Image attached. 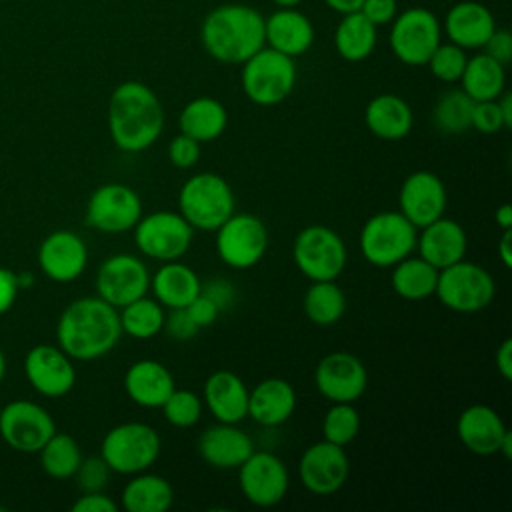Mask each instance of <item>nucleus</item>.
Here are the masks:
<instances>
[{
	"label": "nucleus",
	"mask_w": 512,
	"mask_h": 512,
	"mask_svg": "<svg viewBox=\"0 0 512 512\" xmlns=\"http://www.w3.org/2000/svg\"><path fill=\"white\" fill-rule=\"evenodd\" d=\"M120 338L118 308L100 296L72 300L56 322V342L72 360H98L110 354Z\"/></svg>",
	"instance_id": "nucleus-1"
},
{
	"label": "nucleus",
	"mask_w": 512,
	"mask_h": 512,
	"mask_svg": "<svg viewBox=\"0 0 512 512\" xmlns=\"http://www.w3.org/2000/svg\"><path fill=\"white\" fill-rule=\"evenodd\" d=\"M108 132L114 146L138 154L156 144L164 130V108L158 94L140 80L120 82L108 100Z\"/></svg>",
	"instance_id": "nucleus-2"
},
{
	"label": "nucleus",
	"mask_w": 512,
	"mask_h": 512,
	"mask_svg": "<svg viewBox=\"0 0 512 512\" xmlns=\"http://www.w3.org/2000/svg\"><path fill=\"white\" fill-rule=\"evenodd\" d=\"M200 42L210 58L242 64L264 44V16L248 4H220L200 24Z\"/></svg>",
	"instance_id": "nucleus-3"
},
{
	"label": "nucleus",
	"mask_w": 512,
	"mask_h": 512,
	"mask_svg": "<svg viewBox=\"0 0 512 512\" xmlns=\"http://www.w3.org/2000/svg\"><path fill=\"white\" fill-rule=\"evenodd\" d=\"M418 228L400 212L372 214L360 228L358 248L362 258L376 268H392L416 250Z\"/></svg>",
	"instance_id": "nucleus-4"
},
{
	"label": "nucleus",
	"mask_w": 512,
	"mask_h": 512,
	"mask_svg": "<svg viewBox=\"0 0 512 512\" xmlns=\"http://www.w3.org/2000/svg\"><path fill=\"white\" fill-rule=\"evenodd\" d=\"M234 208L236 196L216 172H198L178 190V212L194 230L214 232Z\"/></svg>",
	"instance_id": "nucleus-5"
},
{
	"label": "nucleus",
	"mask_w": 512,
	"mask_h": 512,
	"mask_svg": "<svg viewBox=\"0 0 512 512\" xmlns=\"http://www.w3.org/2000/svg\"><path fill=\"white\" fill-rule=\"evenodd\" d=\"M296 62L294 58L262 46L246 62H242L240 86L244 96L256 106L282 104L296 86Z\"/></svg>",
	"instance_id": "nucleus-6"
},
{
	"label": "nucleus",
	"mask_w": 512,
	"mask_h": 512,
	"mask_svg": "<svg viewBox=\"0 0 512 512\" xmlns=\"http://www.w3.org/2000/svg\"><path fill=\"white\" fill-rule=\"evenodd\" d=\"M160 448V434L150 424L122 422L104 434L100 456L112 472L132 476L148 470L158 460Z\"/></svg>",
	"instance_id": "nucleus-7"
},
{
	"label": "nucleus",
	"mask_w": 512,
	"mask_h": 512,
	"mask_svg": "<svg viewBox=\"0 0 512 512\" xmlns=\"http://www.w3.org/2000/svg\"><path fill=\"white\" fill-rule=\"evenodd\" d=\"M434 296L452 312L474 314L492 304L496 282L484 266L462 258L438 270Z\"/></svg>",
	"instance_id": "nucleus-8"
},
{
	"label": "nucleus",
	"mask_w": 512,
	"mask_h": 512,
	"mask_svg": "<svg viewBox=\"0 0 512 512\" xmlns=\"http://www.w3.org/2000/svg\"><path fill=\"white\" fill-rule=\"evenodd\" d=\"M292 258L302 276L310 282L336 280L348 260L342 236L324 224L304 226L292 244Z\"/></svg>",
	"instance_id": "nucleus-9"
},
{
	"label": "nucleus",
	"mask_w": 512,
	"mask_h": 512,
	"mask_svg": "<svg viewBox=\"0 0 512 512\" xmlns=\"http://www.w3.org/2000/svg\"><path fill=\"white\" fill-rule=\"evenodd\" d=\"M442 42L438 16L424 6H410L390 22L388 44L396 60L406 66H426L428 58Z\"/></svg>",
	"instance_id": "nucleus-10"
},
{
	"label": "nucleus",
	"mask_w": 512,
	"mask_h": 512,
	"mask_svg": "<svg viewBox=\"0 0 512 512\" xmlns=\"http://www.w3.org/2000/svg\"><path fill=\"white\" fill-rule=\"evenodd\" d=\"M214 232L216 254L228 268L248 270L268 250V228L256 214L232 212Z\"/></svg>",
	"instance_id": "nucleus-11"
},
{
	"label": "nucleus",
	"mask_w": 512,
	"mask_h": 512,
	"mask_svg": "<svg viewBox=\"0 0 512 512\" xmlns=\"http://www.w3.org/2000/svg\"><path fill=\"white\" fill-rule=\"evenodd\" d=\"M132 232L140 254L158 262L180 260L190 250L194 238V228L180 212L172 210L142 214Z\"/></svg>",
	"instance_id": "nucleus-12"
},
{
	"label": "nucleus",
	"mask_w": 512,
	"mask_h": 512,
	"mask_svg": "<svg viewBox=\"0 0 512 512\" xmlns=\"http://www.w3.org/2000/svg\"><path fill=\"white\" fill-rule=\"evenodd\" d=\"M144 214L140 194L122 182L98 186L86 202V224L104 234H122Z\"/></svg>",
	"instance_id": "nucleus-13"
},
{
	"label": "nucleus",
	"mask_w": 512,
	"mask_h": 512,
	"mask_svg": "<svg viewBox=\"0 0 512 512\" xmlns=\"http://www.w3.org/2000/svg\"><path fill=\"white\" fill-rule=\"evenodd\" d=\"M236 470L242 496L258 508H272L288 494V468L270 450H254Z\"/></svg>",
	"instance_id": "nucleus-14"
},
{
	"label": "nucleus",
	"mask_w": 512,
	"mask_h": 512,
	"mask_svg": "<svg viewBox=\"0 0 512 512\" xmlns=\"http://www.w3.org/2000/svg\"><path fill=\"white\" fill-rule=\"evenodd\" d=\"M54 432L52 414L38 402L12 400L0 410V436L16 452L38 454Z\"/></svg>",
	"instance_id": "nucleus-15"
},
{
	"label": "nucleus",
	"mask_w": 512,
	"mask_h": 512,
	"mask_svg": "<svg viewBox=\"0 0 512 512\" xmlns=\"http://www.w3.org/2000/svg\"><path fill=\"white\" fill-rule=\"evenodd\" d=\"M96 296L122 308L150 290V272L140 256L118 252L102 260L96 278Z\"/></svg>",
	"instance_id": "nucleus-16"
},
{
	"label": "nucleus",
	"mask_w": 512,
	"mask_h": 512,
	"mask_svg": "<svg viewBox=\"0 0 512 512\" xmlns=\"http://www.w3.org/2000/svg\"><path fill=\"white\" fill-rule=\"evenodd\" d=\"M350 476V460L344 446L320 440L310 444L298 460L302 486L316 496L336 494Z\"/></svg>",
	"instance_id": "nucleus-17"
},
{
	"label": "nucleus",
	"mask_w": 512,
	"mask_h": 512,
	"mask_svg": "<svg viewBox=\"0 0 512 512\" xmlns=\"http://www.w3.org/2000/svg\"><path fill=\"white\" fill-rule=\"evenodd\" d=\"M314 384L328 402H356L368 388V372L358 356L338 350L320 358Z\"/></svg>",
	"instance_id": "nucleus-18"
},
{
	"label": "nucleus",
	"mask_w": 512,
	"mask_h": 512,
	"mask_svg": "<svg viewBox=\"0 0 512 512\" xmlns=\"http://www.w3.org/2000/svg\"><path fill=\"white\" fill-rule=\"evenodd\" d=\"M24 374L28 384L46 398H62L76 384L72 358L56 344H36L26 352Z\"/></svg>",
	"instance_id": "nucleus-19"
},
{
	"label": "nucleus",
	"mask_w": 512,
	"mask_h": 512,
	"mask_svg": "<svg viewBox=\"0 0 512 512\" xmlns=\"http://www.w3.org/2000/svg\"><path fill=\"white\" fill-rule=\"evenodd\" d=\"M448 192L442 178L430 170L408 174L398 192L400 212L420 230L422 226L444 216Z\"/></svg>",
	"instance_id": "nucleus-20"
},
{
	"label": "nucleus",
	"mask_w": 512,
	"mask_h": 512,
	"mask_svg": "<svg viewBox=\"0 0 512 512\" xmlns=\"http://www.w3.org/2000/svg\"><path fill=\"white\" fill-rule=\"evenodd\" d=\"M38 266L54 282H74L88 266V246L72 230H54L38 246Z\"/></svg>",
	"instance_id": "nucleus-21"
},
{
	"label": "nucleus",
	"mask_w": 512,
	"mask_h": 512,
	"mask_svg": "<svg viewBox=\"0 0 512 512\" xmlns=\"http://www.w3.org/2000/svg\"><path fill=\"white\" fill-rule=\"evenodd\" d=\"M196 450L208 466L218 470H234L256 448L254 440L242 428H238V424L216 422L200 432Z\"/></svg>",
	"instance_id": "nucleus-22"
},
{
	"label": "nucleus",
	"mask_w": 512,
	"mask_h": 512,
	"mask_svg": "<svg viewBox=\"0 0 512 512\" xmlns=\"http://www.w3.org/2000/svg\"><path fill=\"white\" fill-rule=\"evenodd\" d=\"M440 24L448 42L464 50H478L494 32L496 18L486 4L476 0H462L448 8L444 22Z\"/></svg>",
	"instance_id": "nucleus-23"
},
{
	"label": "nucleus",
	"mask_w": 512,
	"mask_h": 512,
	"mask_svg": "<svg viewBox=\"0 0 512 512\" xmlns=\"http://www.w3.org/2000/svg\"><path fill=\"white\" fill-rule=\"evenodd\" d=\"M508 432L502 416L486 404L464 408L456 420V436L464 448L476 456L498 454L500 442Z\"/></svg>",
	"instance_id": "nucleus-24"
},
{
	"label": "nucleus",
	"mask_w": 512,
	"mask_h": 512,
	"mask_svg": "<svg viewBox=\"0 0 512 512\" xmlns=\"http://www.w3.org/2000/svg\"><path fill=\"white\" fill-rule=\"evenodd\" d=\"M418 256L432 264L436 270H442L466 256L468 238L462 228L452 218H436L434 222L420 228L416 238Z\"/></svg>",
	"instance_id": "nucleus-25"
},
{
	"label": "nucleus",
	"mask_w": 512,
	"mask_h": 512,
	"mask_svg": "<svg viewBox=\"0 0 512 512\" xmlns=\"http://www.w3.org/2000/svg\"><path fill=\"white\" fill-rule=\"evenodd\" d=\"M312 20L292 8H278L264 18V44L290 58L306 54L314 44Z\"/></svg>",
	"instance_id": "nucleus-26"
},
{
	"label": "nucleus",
	"mask_w": 512,
	"mask_h": 512,
	"mask_svg": "<svg viewBox=\"0 0 512 512\" xmlns=\"http://www.w3.org/2000/svg\"><path fill=\"white\" fill-rule=\"evenodd\" d=\"M248 394L244 380L232 370H216L204 382L202 402L216 422L238 424L248 416Z\"/></svg>",
	"instance_id": "nucleus-27"
},
{
	"label": "nucleus",
	"mask_w": 512,
	"mask_h": 512,
	"mask_svg": "<svg viewBox=\"0 0 512 512\" xmlns=\"http://www.w3.org/2000/svg\"><path fill=\"white\" fill-rule=\"evenodd\" d=\"M174 388L176 382L172 372L152 358L136 360L124 374V390L140 408H160Z\"/></svg>",
	"instance_id": "nucleus-28"
},
{
	"label": "nucleus",
	"mask_w": 512,
	"mask_h": 512,
	"mask_svg": "<svg viewBox=\"0 0 512 512\" xmlns=\"http://www.w3.org/2000/svg\"><path fill=\"white\" fill-rule=\"evenodd\" d=\"M296 400L288 380L264 378L248 394V416L264 428H276L294 414Z\"/></svg>",
	"instance_id": "nucleus-29"
},
{
	"label": "nucleus",
	"mask_w": 512,
	"mask_h": 512,
	"mask_svg": "<svg viewBox=\"0 0 512 512\" xmlns=\"http://www.w3.org/2000/svg\"><path fill=\"white\" fill-rule=\"evenodd\" d=\"M366 128L380 140L396 142L410 134L414 126V114L410 104L398 94H378L364 110Z\"/></svg>",
	"instance_id": "nucleus-30"
},
{
	"label": "nucleus",
	"mask_w": 512,
	"mask_h": 512,
	"mask_svg": "<svg viewBox=\"0 0 512 512\" xmlns=\"http://www.w3.org/2000/svg\"><path fill=\"white\" fill-rule=\"evenodd\" d=\"M202 282L194 268L180 260L162 262V266L150 276V290L154 298L168 310L186 308L198 294Z\"/></svg>",
	"instance_id": "nucleus-31"
},
{
	"label": "nucleus",
	"mask_w": 512,
	"mask_h": 512,
	"mask_svg": "<svg viewBox=\"0 0 512 512\" xmlns=\"http://www.w3.org/2000/svg\"><path fill=\"white\" fill-rule=\"evenodd\" d=\"M180 132L196 142H212L220 138L228 126L226 106L212 96H196L184 104L178 116Z\"/></svg>",
	"instance_id": "nucleus-32"
},
{
	"label": "nucleus",
	"mask_w": 512,
	"mask_h": 512,
	"mask_svg": "<svg viewBox=\"0 0 512 512\" xmlns=\"http://www.w3.org/2000/svg\"><path fill=\"white\" fill-rule=\"evenodd\" d=\"M120 504L128 512H166L174 504V488L164 476L144 470L124 484Z\"/></svg>",
	"instance_id": "nucleus-33"
},
{
	"label": "nucleus",
	"mask_w": 512,
	"mask_h": 512,
	"mask_svg": "<svg viewBox=\"0 0 512 512\" xmlns=\"http://www.w3.org/2000/svg\"><path fill=\"white\" fill-rule=\"evenodd\" d=\"M458 82L474 102L496 100L506 90V66L486 52H478L466 60Z\"/></svg>",
	"instance_id": "nucleus-34"
},
{
	"label": "nucleus",
	"mask_w": 512,
	"mask_h": 512,
	"mask_svg": "<svg viewBox=\"0 0 512 512\" xmlns=\"http://www.w3.org/2000/svg\"><path fill=\"white\" fill-rule=\"evenodd\" d=\"M378 42V26H374L362 12L342 14L334 30V48L346 62L366 60Z\"/></svg>",
	"instance_id": "nucleus-35"
},
{
	"label": "nucleus",
	"mask_w": 512,
	"mask_h": 512,
	"mask_svg": "<svg viewBox=\"0 0 512 512\" xmlns=\"http://www.w3.org/2000/svg\"><path fill=\"white\" fill-rule=\"evenodd\" d=\"M438 270L420 256H406L392 266L390 286L404 300H426L434 296Z\"/></svg>",
	"instance_id": "nucleus-36"
},
{
	"label": "nucleus",
	"mask_w": 512,
	"mask_h": 512,
	"mask_svg": "<svg viewBox=\"0 0 512 512\" xmlns=\"http://www.w3.org/2000/svg\"><path fill=\"white\" fill-rule=\"evenodd\" d=\"M306 318L316 326H332L346 312V294L336 280H318L308 286L302 298Z\"/></svg>",
	"instance_id": "nucleus-37"
},
{
	"label": "nucleus",
	"mask_w": 512,
	"mask_h": 512,
	"mask_svg": "<svg viewBox=\"0 0 512 512\" xmlns=\"http://www.w3.org/2000/svg\"><path fill=\"white\" fill-rule=\"evenodd\" d=\"M118 316L122 334H128L134 340H150L162 332L166 312L156 298L140 296L118 308Z\"/></svg>",
	"instance_id": "nucleus-38"
},
{
	"label": "nucleus",
	"mask_w": 512,
	"mask_h": 512,
	"mask_svg": "<svg viewBox=\"0 0 512 512\" xmlns=\"http://www.w3.org/2000/svg\"><path fill=\"white\" fill-rule=\"evenodd\" d=\"M472 108L474 100L462 88H448L438 96L434 104V126L442 134H462L472 128Z\"/></svg>",
	"instance_id": "nucleus-39"
},
{
	"label": "nucleus",
	"mask_w": 512,
	"mask_h": 512,
	"mask_svg": "<svg viewBox=\"0 0 512 512\" xmlns=\"http://www.w3.org/2000/svg\"><path fill=\"white\" fill-rule=\"evenodd\" d=\"M42 470L54 480H68L74 476L82 462V450L78 442L64 432H54L48 442L38 450Z\"/></svg>",
	"instance_id": "nucleus-40"
},
{
	"label": "nucleus",
	"mask_w": 512,
	"mask_h": 512,
	"mask_svg": "<svg viewBox=\"0 0 512 512\" xmlns=\"http://www.w3.org/2000/svg\"><path fill=\"white\" fill-rule=\"evenodd\" d=\"M360 432V414L354 408V402H330L322 418V436L324 440L348 446Z\"/></svg>",
	"instance_id": "nucleus-41"
},
{
	"label": "nucleus",
	"mask_w": 512,
	"mask_h": 512,
	"mask_svg": "<svg viewBox=\"0 0 512 512\" xmlns=\"http://www.w3.org/2000/svg\"><path fill=\"white\" fill-rule=\"evenodd\" d=\"M160 408H162V414H164V418L170 426H174V428H192L202 418L204 402L192 390L174 388L172 394L164 400V404Z\"/></svg>",
	"instance_id": "nucleus-42"
},
{
	"label": "nucleus",
	"mask_w": 512,
	"mask_h": 512,
	"mask_svg": "<svg viewBox=\"0 0 512 512\" xmlns=\"http://www.w3.org/2000/svg\"><path fill=\"white\" fill-rule=\"evenodd\" d=\"M466 60H468V54L464 48H460L452 42H440L436 46V50L432 52V56L428 58L426 66L436 80L454 84L460 80Z\"/></svg>",
	"instance_id": "nucleus-43"
},
{
	"label": "nucleus",
	"mask_w": 512,
	"mask_h": 512,
	"mask_svg": "<svg viewBox=\"0 0 512 512\" xmlns=\"http://www.w3.org/2000/svg\"><path fill=\"white\" fill-rule=\"evenodd\" d=\"M112 470L104 462L102 456L82 458L72 478H76V486L80 492H102L108 486Z\"/></svg>",
	"instance_id": "nucleus-44"
},
{
	"label": "nucleus",
	"mask_w": 512,
	"mask_h": 512,
	"mask_svg": "<svg viewBox=\"0 0 512 512\" xmlns=\"http://www.w3.org/2000/svg\"><path fill=\"white\" fill-rule=\"evenodd\" d=\"M472 128L480 134H496L506 130L498 100H480L472 108Z\"/></svg>",
	"instance_id": "nucleus-45"
},
{
	"label": "nucleus",
	"mask_w": 512,
	"mask_h": 512,
	"mask_svg": "<svg viewBox=\"0 0 512 512\" xmlns=\"http://www.w3.org/2000/svg\"><path fill=\"white\" fill-rule=\"evenodd\" d=\"M198 158H200V142H196L194 138L180 132L170 140L168 160L172 166L180 170H188L198 162Z\"/></svg>",
	"instance_id": "nucleus-46"
},
{
	"label": "nucleus",
	"mask_w": 512,
	"mask_h": 512,
	"mask_svg": "<svg viewBox=\"0 0 512 512\" xmlns=\"http://www.w3.org/2000/svg\"><path fill=\"white\" fill-rule=\"evenodd\" d=\"M162 330L168 334V338H172L176 342L192 340L200 332V328L194 324V320L190 318L186 308L170 310L164 318V328Z\"/></svg>",
	"instance_id": "nucleus-47"
},
{
	"label": "nucleus",
	"mask_w": 512,
	"mask_h": 512,
	"mask_svg": "<svg viewBox=\"0 0 512 512\" xmlns=\"http://www.w3.org/2000/svg\"><path fill=\"white\" fill-rule=\"evenodd\" d=\"M200 292H202L206 298H210V300L218 306L220 312L232 308V304H234V300H236V288H234V284H232L230 280H224V278H212V280H208L206 284H202Z\"/></svg>",
	"instance_id": "nucleus-48"
},
{
	"label": "nucleus",
	"mask_w": 512,
	"mask_h": 512,
	"mask_svg": "<svg viewBox=\"0 0 512 512\" xmlns=\"http://www.w3.org/2000/svg\"><path fill=\"white\" fill-rule=\"evenodd\" d=\"M374 26H384L394 20L398 14V2L396 0H362L360 10Z\"/></svg>",
	"instance_id": "nucleus-49"
},
{
	"label": "nucleus",
	"mask_w": 512,
	"mask_h": 512,
	"mask_svg": "<svg viewBox=\"0 0 512 512\" xmlns=\"http://www.w3.org/2000/svg\"><path fill=\"white\" fill-rule=\"evenodd\" d=\"M482 50L500 64L508 66V62L512 60V34L506 28L496 26L486 44L482 46Z\"/></svg>",
	"instance_id": "nucleus-50"
},
{
	"label": "nucleus",
	"mask_w": 512,
	"mask_h": 512,
	"mask_svg": "<svg viewBox=\"0 0 512 512\" xmlns=\"http://www.w3.org/2000/svg\"><path fill=\"white\" fill-rule=\"evenodd\" d=\"M186 310H188L190 318L194 320V324H196L200 330L206 328V326H212V324L218 320V316L222 314V312L218 310V306H216L210 298H206L202 292L186 306Z\"/></svg>",
	"instance_id": "nucleus-51"
},
{
	"label": "nucleus",
	"mask_w": 512,
	"mask_h": 512,
	"mask_svg": "<svg viewBox=\"0 0 512 512\" xmlns=\"http://www.w3.org/2000/svg\"><path fill=\"white\" fill-rule=\"evenodd\" d=\"M118 504L102 492H82L72 504V512H118Z\"/></svg>",
	"instance_id": "nucleus-52"
},
{
	"label": "nucleus",
	"mask_w": 512,
	"mask_h": 512,
	"mask_svg": "<svg viewBox=\"0 0 512 512\" xmlns=\"http://www.w3.org/2000/svg\"><path fill=\"white\" fill-rule=\"evenodd\" d=\"M18 290H20L18 276L10 268L0 266V316L14 306L18 298Z\"/></svg>",
	"instance_id": "nucleus-53"
},
{
	"label": "nucleus",
	"mask_w": 512,
	"mask_h": 512,
	"mask_svg": "<svg viewBox=\"0 0 512 512\" xmlns=\"http://www.w3.org/2000/svg\"><path fill=\"white\" fill-rule=\"evenodd\" d=\"M494 362H496L498 374H500L506 382L512 380V340H510V338H504V340L500 342V346L496 348Z\"/></svg>",
	"instance_id": "nucleus-54"
},
{
	"label": "nucleus",
	"mask_w": 512,
	"mask_h": 512,
	"mask_svg": "<svg viewBox=\"0 0 512 512\" xmlns=\"http://www.w3.org/2000/svg\"><path fill=\"white\" fill-rule=\"evenodd\" d=\"M510 244H512V230H502V236L498 240V256L504 264V268H512V250H510Z\"/></svg>",
	"instance_id": "nucleus-55"
},
{
	"label": "nucleus",
	"mask_w": 512,
	"mask_h": 512,
	"mask_svg": "<svg viewBox=\"0 0 512 512\" xmlns=\"http://www.w3.org/2000/svg\"><path fill=\"white\" fill-rule=\"evenodd\" d=\"M332 12L336 14H350V12H358L362 0H322Z\"/></svg>",
	"instance_id": "nucleus-56"
},
{
	"label": "nucleus",
	"mask_w": 512,
	"mask_h": 512,
	"mask_svg": "<svg viewBox=\"0 0 512 512\" xmlns=\"http://www.w3.org/2000/svg\"><path fill=\"white\" fill-rule=\"evenodd\" d=\"M494 220L496 224L502 228V230H512V206L510 202H504L496 208V214H494Z\"/></svg>",
	"instance_id": "nucleus-57"
},
{
	"label": "nucleus",
	"mask_w": 512,
	"mask_h": 512,
	"mask_svg": "<svg viewBox=\"0 0 512 512\" xmlns=\"http://www.w3.org/2000/svg\"><path fill=\"white\" fill-rule=\"evenodd\" d=\"M498 454H502L506 460L512 458V432L508 430L500 442V448H498Z\"/></svg>",
	"instance_id": "nucleus-58"
},
{
	"label": "nucleus",
	"mask_w": 512,
	"mask_h": 512,
	"mask_svg": "<svg viewBox=\"0 0 512 512\" xmlns=\"http://www.w3.org/2000/svg\"><path fill=\"white\" fill-rule=\"evenodd\" d=\"M272 4H276L278 8H292V6H298L302 0H270Z\"/></svg>",
	"instance_id": "nucleus-59"
},
{
	"label": "nucleus",
	"mask_w": 512,
	"mask_h": 512,
	"mask_svg": "<svg viewBox=\"0 0 512 512\" xmlns=\"http://www.w3.org/2000/svg\"><path fill=\"white\" fill-rule=\"evenodd\" d=\"M4 374H6V358H4V352L0 348V382L4 380Z\"/></svg>",
	"instance_id": "nucleus-60"
},
{
	"label": "nucleus",
	"mask_w": 512,
	"mask_h": 512,
	"mask_svg": "<svg viewBox=\"0 0 512 512\" xmlns=\"http://www.w3.org/2000/svg\"><path fill=\"white\" fill-rule=\"evenodd\" d=\"M0 512H4V506H2V504H0Z\"/></svg>",
	"instance_id": "nucleus-61"
},
{
	"label": "nucleus",
	"mask_w": 512,
	"mask_h": 512,
	"mask_svg": "<svg viewBox=\"0 0 512 512\" xmlns=\"http://www.w3.org/2000/svg\"><path fill=\"white\" fill-rule=\"evenodd\" d=\"M188 2H198V0H188Z\"/></svg>",
	"instance_id": "nucleus-62"
},
{
	"label": "nucleus",
	"mask_w": 512,
	"mask_h": 512,
	"mask_svg": "<svg viewBox=\"0 0 512 512\" xmlns=\"http://www.w3.org/2000/svg\"><path fill=\"white\" fill-rule=\"evenodd\" d=\"M0 410H2V406H0Z\"/></svg>",
	"instance_id": "nucleus-63"
}]
</instances>
